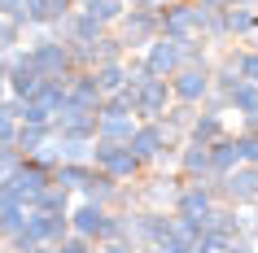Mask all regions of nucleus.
<instances>
[{
	"instance_id": "obj_1",
	"label": "nucleus",
	"mask_w": 258,
	"mask_h": 253,
	"mask_svg": "<svg viewBox=\"0 0 258 253\" xmlns=\"http://www.w3.org/2000/svg\"><path fill=\"white\" fill-rule=\"evenodd\" d=\"M22 48H27V61L35 66L40 79H70V74H75L66 44L53 40L48 31H27V44H22Z\"/></svg>"
},
{
	"instance_id": "obj_2",
	"label": "nucleus",
	"mask_w": 258,
	"mask_h": 253,
	"mask_svg": "<svg viewBox=\"0 0 258 253\" xmlns=\"http://www.w3.org/2000/svg\"><path fill=\"white\" fill-rule=\"evenodd\" d=\"M206 22H210V9L192 5V0H179V5H162L158 9V35L162 40H175V44L202 35Z\"/></svg>"
},
{
	"instance_id": "obj_3",
	"label": "nucleus",
	"mask_w": 258,
	"mask_h": 253,
	"mask_svg": "<svg viewBox=\"0 0 258 253\" xmlns=\"http://www.w3.org/2000/svg\"><path fill=\"white\" fill-rule=\"evenodd\" d=\"M101 175H109L114 184H136L140 175H145V166L136 161V153L127 144H101V140H92V157H88Z\"/></svg>"
},
{
	"instance_id": "obj_4",
	"label": "nucleus",
	"mask_w": 258,
	"mask_h": 253,
	"mask_svg": "<svg viewBox=\"0 0 258 253\" xmlns=\"http://www.w3.org/2000/svg\"><path fill=\"white\" fill-rule=\"evenodd\" d=\"M166 236H175L171 210H132V218H127V244L132 249H153Z\"/></svg>"
},
{
	"instance_id": "obj_5",
	"label": "nucleus",
	"mask_w": 258,
	"mask_h": 253,
	"mask_svg": "<svg viewBox=\"0 0 258 253\" xmlns=\"http://www.w3.org/2000/svg\"><path fill=\"white\" fill-rule=\"evenodd\" d=\"M114 35H118L122 53H145L158 40V9H127L114 22Z\"/></svg>"
},
{
	"instance_id": "obj_6",
	"label": "nucleus",
	"mask_w": 258,
	"mask_h": 253,
	"mask_svg": "<svg viewBox=\"0 0 258 253\" xmlns=\"http://www.w3.org/2000/svg\"><path fill=\"white\" fill-rule=\"evenodd\" d=\"M122 96L132 101V118L136 122H158L162 118V109L171 105V88L166 79H145L136 88H122Z\"/></svg>"
},
{
	"instance_id": "obj_7",
	"label": "nucleus",
	"mask_w": 258,
	"mask_h": 253,
	"mask_svg": "<svg viewBox=\"0 0 258 253\" xmlns=\"http://www.w3.org/2000/svg\"><path fill=\"white\" fill-rule=\"evenodd\" d=\"M215 197L223 201V205H236V210L254 205V201H258V166H245V161H241L236 171H228L215 184Z\"/></svg>"
},
{
	"instance_id": "obj_8",
	"label": "nucleus",
	"mask_w": 258,
	"mask_h": 253,
	"mask_svg": "<svg viewBox=\"0 0 258 253\" xmlns=\"http://www.w3.org/2000/svg\"><path fill=\"white\" fill-rule=\"evenodd\" d=\"M0 184H9V188H14V197H18V201H22V205L31 210V205L40 201V192H44L48 184H53V171H44L40 161L22 157V161H18V171L9 175V179H0Z\"/></svg>"
},
{
	"instance_id": "obj_9",
	"label": "nucleus",
	"mask_w": 258,
	"mask_h": 253,
	"mask_svg": "<svg viewBox=\"0 0 258 253\" xmlns=\"http://www.w3.org/2000/svg\"><path fill=\"white\" fill-rule=\"evenodd\" d=\"M166 88H171V101L179 105H202L210 96V66H179L166 79Z\"/></svg>"
},
{
	"instance_id": "obj_10",
	"label": "nucleus",
	"mask_w": 258,
	"mask_h": 253,
	"mask_svg": "<svg viewBox=\"0 0 258 253\" xmlns=\"http://www.w3.org/2000/svg\"><path fill=\"white\" fill-rule=\"evenodd\" d=\"M66 223H70V231H75V236L101 244V240H105V231H109V210H105V205H92V201H83V197H75V205H70V214H66Z\"/></svg>"
},
{
	"instance_id": "obj_11",
	"label": "nucleus",
	"mask_w": 258,
	"mask_h": 253,
	"mask_svg": "<svg viewBox=\"0 0 258 253\" xmlns=\"http://www.w3.org/2000/svg\"><path fill=\"white\" fill-rule=\"evenodd\" d=\"M171 144H179V140L166 131L162 122H136V131H132V140H127V148L136 153V161L145 166V171H149L153 157H158L162 148H171Z\"/></svg>"
},
{
	"instance_id": "obj_12",
	"label": "nucleus",
	"mask_w": 258,
	"mask_h": 253,
	"mask_svg": "<svg viewBox=\"0 0 258 253\" xmlns=\"http://www.w3.org/2000/svg\"><path fill=\"white\" fill-rule=\"evenodd\" d=\"M22 231H27L35 244H57V240H66V236H70V223H66V214L27 210V218H22Z\"/></svg>"
},
{
	"instance_id": "obj_13",
	"label": "nucleus",
	"mask_w": 258,
	"mask_h": 253,
	"mask_svg": "<svg viewBox=\"0 0 258 253\" xmlns=\"http://www.w3.org/2000/svg\"><path fill=\"white\" fill-rule=\"evenodd\" d=\"M53 131L57 135H79V140H92L96 135V114L92 109H83V105H75L66 96V105L53 114Z\"/></svg>"
},
{
	"instance_id": "obj_14",
	"label": "nucleus",
	"mask_w": 258,
	"mask_h": 253,
	"mask_svg": "<svg viewBox=\"0 0 258 253\" xmlns=\"http://www.w3.org/2000/svg\"><path fill=\"white\" fill-rule=\"evenodd\" d=\"M140 61H145V70H149L153 79H171V74L184 66V61H179V44L175 40H162V35L140 53Z\"/></svg>"
},
{
	"instance_id": "obj_15",
	"label": "nucleus",
	"mask_w": 258,
	"mask_h": 253,
	"mask_svg": "<svg viewBox=\"0 0 258 253\" xmlns=\"http://www.w3.org/2000/svg\"><path fill=\"white\" fill-rule=\"evenodd\" d=\"M206 153H210V179H223L228 171H236L241 166V148H236V131H228V135H219L215 144H206ZM210 184V188H215Z\"/></svg>"
},
{
	"instance_id": "obj_16",
	"label": "nucleus",
	"mask_w": 258,
	"mask_h": 253,
	"mask_svg": "<svg viewBox=\"0 0 258 253\" xmlns=\"http://www.w3.org/2000/svg\"><path fill=\"white\" fill-rule=\"evenodd\" d=\"M118 192H122V184H114L109 175H101V171L92 166V171H88V179H83V188L75 192V197L92 201V205H105V210H118Z\"/></svg>"
},
{
	"instance_id": "obj_17",
	"label": "nucleus",
	"mask_w": 258,
	"mask_h": 253,
	"mask_svg": "<svg viewBox=\"0 0 258 253\" xmlns=\"http://www.w3.org/2000/svg\"><path fill=\"white\" fill-rule=\"evenodd\" d=\"M175 175L179 179H202V184H215L210 179V153L202 144H179V157H175Z\"/></svg>"
},
{
	"instance_id": "obj_18",
	"label": "nucleus",
	"mask_w": 258,
	"mask_h": 253,
	"mask_svg": "<svg viewBox=\"0 0 258 253\" xmlns=\"http://www.w3.org/2000/svg\"><path fill=\"white\" fill-rule=\"evenodd\" d=\"M219 135H228V118H223V114H202V109H197V118L188 122V131H184V140H188V144H215Z\"/></svg>"
},
{
	"instance_id": "obj_19",
	"label": "nucleus",
	"mask_w": 258,
	"mask_h": 253,
	"mask_svg": "<svg viewBox=\"0 0 258 253\" xmlns=\"http://www.w3.org/2000/svg\"><path fill=\"white\" fill-rule=\"evenodd\" d=\"M66 96L75 101V105L92 109V114L101 109V101H105V96H101V88H96V79H92V70H75V74L66 79Z\"/></svg>"
},
{
	"instance_id": "obj_20",
	"label": "nucleus",
	"mask_w": 258,
	"mask_h": 253,
	"mask_svg": "<svg viewBox=\"0 0 258 253\" xmlns=\"http://www.w3.org/2000/svg\"><path fill=\"white\" fill-rule=\"evenodd\" d=\"M22 218H27V205L14 197L9 184H0V244L14 236V231H22Z\"/></svg>"
},
{
	"instance_id": "obj_21",
	"label": "nucleus",
	"mask_w": 258,
	"mask_h": 253,
	"mask_svg": "<svg viewBox=\"0 0 258 253\" xmlns=\"http://www.w3.org/2000/svg\"><path fill=\"white\" fill-rule=\"evenodd\" d=\"M48 153H53L57 166H66V161H88V157H92V140H79V135H57V131H53Z\"/></svg>"
},
{
	"instance_id": "obj_22",
	"label": "nucleus",
	"mask_w": 258,
	"mask_h": 253,
	"mask_svg": "<svg viewBox=\"0 0 258 253\" xmlns=\"http://www.w3.org/2000/svg\"><path fill=\"white\" fill-rule=\"evenodd\" d=\"M223 27H228V40L232 44H245L249 35L258 31V9H223Z\"/></svg>"
},
{
	"instance_id": "obj_23",
	"label": "nucleus",
	"mask_w": 258,
	"mask_h": 253,
	"mask_svg": "<svg viewBox=\"0 0 258 253\" xmlns=\"http://www.w3.org/2000/svg\"><path fill=\"white\" fill-rule=\"evenodd\" d=\"M75 9L88 14L92 22H101L105 31H114V22L127 14V5H122V0H75Z\"/></svg>"
},
{
	"instance_id": "obj_24",
	"label": "nucleus",
	"mask_w": 258,
	"mask_h": 253,
	"mask_svg": "<svg viewBox=\"0 0 258 253\" xmlns=\"http://www.w3.org/2000/svg\"><path fill=\"white\" fill-rule=\"evenodd\" d=\"M132 131H136V118H132V114H118V118H96V135H92V140H101V144H127V140H132Z\"/></svg>"
},
{
	"instance_id": "obj_25",
	"label": "nucleus",
	"mask_w": 258,
	"mask_h": 253,
	"mask_svg": "<svg viewBox=\"0 0 258 253\" xmlns=\"http://www.w3.org/2000/svg\"><path fill=\"white\" fill-rule=\"evenodd\" d=\"M206 231H215V236H223V240L245 236V231H241V210H236V205H223V201H219L215 210H210V218H206Z\"/></svg>"
},
{
	"instance_id": "obj_26",
	"label": "nucleus",
	"mask_w": 258,
	"mask_h": 253,
	"mask_svg": "<svg viewBox=\"0 0 258 253\" xmlns=\"http://www.w3.org/2000/svg\"><path fill=\"white\" fill-rule=\"evenodd\" d=\"M53 140V127H31V122H18V135H14V148L22 157H35L40 148H48Z\"/></svg>"
},
{
	"instance_id": "obj_27",
	"label": "nucleus",
	"mask_w": 258,
	"mask_h": 253,
	"mask_svg": "<svg viewBox=\"0 0 258 253\" xmlns=\"http://www.w3.org/2000/svg\"><path fill=\"white\" fill-rule=\"evenodd\" d=\"M92 79L101 88V96H114L127 88V66L122 61H105V66H92Z\"/></svg>"
},
{
	"instance_id": "obj_28",
	"label": "nucleus",
	"mask_w": 258,
	"mask_h": 253,
	"mask_svg": "<svg viewBox=\"0 0 258 253\" xmlns=\"http://www.w3.org/2000/svg\"><path fill=\"white\" fill-rule=\"evenodd\" d=\"M223 101H228V114H236V118L258 114V83H236Z\"/></svg>"
},
{
	"instance_id": "obj_29",
	"label": "nucleus",
	"mask_w": 258,
	"mask_h": 253,
	"mask_svg": "<svg viewBox=\"0 0 258 253\" xmlns=\"http://www.w3.org/2000/svg\"><path fill=\"white\" fill-rule=\"evenodd\" d=\"M192 118H197V105H179V101H171V105L162 109V118H158V122H162L175 140H184V131H188Z\"/></svg>"
},
{
	"instance_id": "obj_30",
	"label": "nucleus",
	"mask_w": 258,
	"mask_h": 253,
	"mask_svg": "<svg viewBox=\"0 0 258 253\" xmlns=\"http://www.w3.org/2000/svg\"><path fill=\"white\" fill-rule=\"evenodd\" d=\"M88 171H92V161H66V166H53V184L66 188V192H79L83 179H88Z\"/></svg>"
},
{
	"instance_id": "obj_31",
	"label": "nucleus",
	"mask_w": 258,
	"mask_h": 253,
	"mask_svg": "<svg viewBox=\"0 0 258 253\" xmlns=\"http://www.w3.org/2000/svg\"><path fill=\"white\" fill-rule=\"evenodd\" d=\"M70 205H75V192H66V188L48 184V188L40 192V201L31 205V210H48V214H70Z\"/></svg>"
},
{
	"instance_id": "obj_32",
	"label": "nucleus",
	"mask_w": 258,
	"mask_h": 253,
	"mask_svg": "<svg viewBox=\"0 0 258 253\" xmlns=\"http://www.w3.org/2000/svg\"><path fill=\"white\" fill-rule=\"evenodd\" d=\"M22 35H27V31L18 27V22L0 18V61H5L9 53H18V48H22Z\"/></svg>"
},
{
	"instance_id": "obj_33",
	"label": "nucleus",
	"mask_w": 258,
	"mask_h": 253,
	"mask_svg": "<svg viewBox=\"0 0 258 253\" xmlns=\"http://www.w3.org/2000/svg\"><path fill=\"white\" fill-rule=\"evenodd\" d=\"M14 135H18V118L9 114V96L0 101V144H14Z\"/></svg>"
},
{
	"instance_id": "obj_34",
	"label": "nucleus",
	"mask_w": 258,
	"mask_h": 253,
	"mask_svg": "<svg viewBox=\"0 0 258 253\" xmlns=\"http://www.w3.org/2000/svg\"><path fill=\"white\" fill-rule=\"evenodd\" d=\"M53 249H57V253H92L96 244H92V240H83V236H75V231H70L66 240H57Z\"/></svg>"
},
{
	"instance_id": "obj_35",
	"label": "nucleus",
	"mask_w": 258,
	"mask_h": 253,
	"mask_svg": "<svg viewBox=\"0 0 258 253\" xmlns=\"http://www.w3.org/2000/svg\"><path fill=\"white\" fill-rule=\"evenodd\" d=\"M236 148H241L245 166H258V135H241V131H236Z\"/></svg>"
},
{
	"instance_id": "obj_36",
	"label": "nucleus",
	"mask_w": 258,
	"mask_h": 253,
	"mask_svg": "<svg viewBox=\"0 0 258 253\" xmlns=\"http://www.w3.org/2000/svg\"><path fill=\"white\" fill-rule=\"evenodd\" d=\"M18 161H22V153H18L14 144H0V179H9V175L18 171Z\"/></svg>"
},
{
	"instance_id": "obj_37",
	"label": "nucleus",
	"mask_w": 258,
	"mask_h": 253,
	"mask_svg": "<svg viewBox=\"0 0 258 253\" xmlns=\"http://www.w3.org/2000/svg\"><path fill=\"white\" fill-rule=\"evenodd\" d=\"M153 253H192V244H188L184 236H166V240L153 244Z\"/></svg>"
},
{
	"instance_id": "obj_38",
	"label": "nucleus",
	"mask_w": 258,
	"mask_h": 253,
	"mask_svg": "<svg viewBox=\"0 0 258 253\" xmlns=\"http://www.w3.org/2000/svg\"><path fill=\"white\" fill-rule=\"evenodd\" d=\"M223 253H258V244L249 236H232L228 244H223Z\"/></svg>"
},
{
	"instance_id": "obj_39",
	"label": "nucleus",
	"mask_w": 258,
	"mask_h": 253,
	"mask_svg": "<svg viewBox=\"0 0 258 253\" xmlns=\"http://www.w3.org/2000/svg\"><path fill=\"white\" fill-rule=\"evenodd\" d=\"M92 253H136V249H132L127 240H105V244H96Z\"/></svg>"
},
{
	"instance_id": "obj_40",
	"label": "nucleus",
	"mask_w": 258,
	"mask_h": 253,
	"mask_svg": "<svg viewBox=\"0 0 258 253\" xmlns=\"http://www.w3.org/2000/svg\"><path fill=\"white\" fill-rule=\"evenodd\" d=\"M18 14H22V0H0V18L18 22Z\"/></svg>"
},
{
	"instance_id": "obj_41",
	"label": "nucleus",
	"mask_w": 258,
	"mask_h": 253,
	"mask_svg": "<svg viewBox=\"0 0 258 253\" xmlns=\"http://www.w3.org/2000/svg\"><path fill=\"white\" fill-rule=\"evenodd\" d=\"M236 131H241V135H258V114H245Z\"/></svg>"
},
{
	"instance_id": "obj_42",
	"label": "nucleus",
	"mask_w": 258,
	"mask_h": 253,
	"mask_svg": "<svg viewBox=\"0 0 258 253\" xmlns=\"http://www.w3.org/2000/svg\"><path fill=\"white\" fill-rule=\"evenodd\" d=\"M127 9H153V0H122Z\"/></svg>"
},
{
	"instance_id": "obj_43",
	"label": "nucleus",
	"mask_w": 258,
	"mask_h": 253,
	"mask_svg": "<svg viewBox=\"0 0 258 253\" xmlns=\"http://www.w3.org/2000/svg\"><path fill=\"white\" fill-rule=\"evenodd\" d=\"M236 5V9H258V0H228V9Z\"/></svg>"
},
{
	"instance_id": "obj_44",
	"label": "nucleus",
	"mask_w": 258,
	"mask_h": 253,
	"mask_svg": "<svg viewBox=\"0 0 258 253\" xmlns=\"http://www.w3.org/2000/svg\"><path fill=\"white\" fill-rule=\"evenodd\" d=\"M9 96V83H5V61H0V101Z\"/></svg>"
},
{
	"instance_id": "obj_45",
	"label": "nucleus",
	"mask_w": 258,
	"mask_h": 253,
	"mask_svg": "<svg viewBox=\"0 0 258 253\" xmlns=\"http://www.w3.org/2000/svg\"><path fill=\"white\" fill-rule=\"evenodd\" d=\"M0 253H9V249H0Z\"/></svg>"
},
{
	"instance_id": "obj_46",
	"label": "nucleus",
	"mask_w": 258,
	"mask_h": 253,
	"mask_svg": "<svg viewBox=\"0 0 258 253\" xmlns=\"http://www.w3.org/2000/svg\"><path fill=\"white\" fill-rule=\"evenodd\" d=\"M254 205H258V201H254Z\"/></svg>"
}]
</instances>
